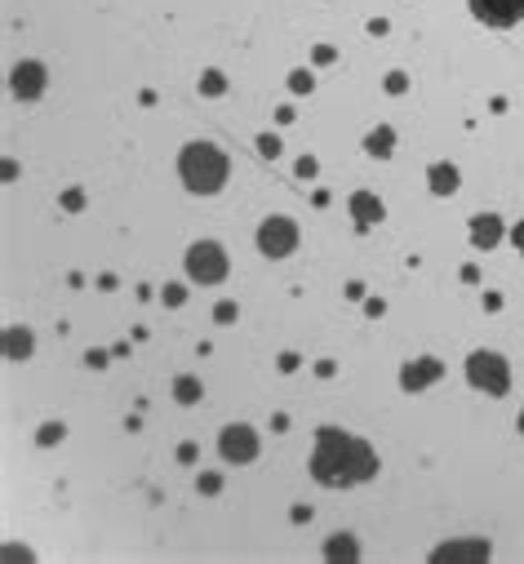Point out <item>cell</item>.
Segmentation results:
<instances>
[{"instance_id": "obj_1", "label": "cell", "mask_w": 524, "mask_h": 564, "mask_svg": "<svg viewBox=\"0 0 524 564\" xmlns=\"http://www.w3.org/2000/svg\"><path fill=\"white\" fill-rule=\"evenodd\" d=\"M311 475L329 489H347L360 480L378 475V453L364 440L347 436L338 427H320L316 431V453H311Z\"/></svg>"}, {"instance_id": "obj_2", "label": "cell", "mask_w": 524, "mask_h": 564, "mask_svg": "<svg viewBox=\"0 0 524 564\" xmlns=\"http://www.w3.org/2000/svg\"><path fill=\"white\" fill-rule=\"evenodd\" d=\"M178 174L196 196H213L227 182V156L218 152L213 142H191V147H182V156H178Z\"/></svg>"}, {"instance_id": "obj_3", "label": "cell", "mask_w": 524, "mask_h": 564, "mask_svg": "<svg viewBox=\"0 0 524 564\" xmlns=\"http://www.w3.org/2000/svg\"><path fill=\"white\" fill-rule=\"evenodd\" d=\"M467 383L484 391V395H506V387H511V373H506V360L494 356V351H476L467 360Z\"/></svg>"}, {"instance_id": "obj_4", "label": "cell", "mask_w": 524, "mask_h": 564, "mask_svg": "<svg viewBox=\"0 0 524 564\" xmlns=\"http://www.w3.org/2000/svg\"><path fill=\"white\" fill-rule=\"evenodd\" d=\"M187 276L200 280V285H218V280L227 276V254H223V244H213V240H200L187 249Z\"/></svg>"}, {"instance_id": "obj_5", "label": "cell", "mask_w": 524, "mask_h": 564, "mask_svg": "<svg viewBox=\"0 0 524 564\" xmlns=\"http://www.w3.org/2000/svg\"><path fill=\"white\" fill-rule=\"evenodd\" d=\"M258 249L267 258H289L298 249V227L294 218H284V213H272L262 227H258Z\"/></svg>"}, {"instance_id": "obj_6", "label": "cell", "mask_w": 524, "mask_h": 564, "mask_svg": "<svg viewBox=\"0 0 524 564\" xmlns=\"http://www.w3.org/2000/svg\"><path fill=\"white\" fill-rule=\"evenodd\" d=\"M484 27H515L524 18V0H467Z\"/></svg>"}, {"instance_id": "obj_7", "label": "cell", "mask_w": 524, "mask_h": 564, "mask_svg": "<svg viewBox=\"0 0 524 564\" xmlns=\"http://www.w3.org/2000/svg\"><path fill=\"white\" fill-rule=\"evenodd\" d=\"M218 449H223L227 462H235V467H240V462H253V458H258V436H253L249 427H227L223 440H218Z\"/></svg>"}, {"instance_id": "obj_8", "label": "cell", "mask_w": 524, "mask_h": 564, "mask_svg": "<svg viewBox=\"0 0 524 564\" xmlns=\"http://www.w3.org/2000/svg\"><path fill=\"white\" fill-rule=\"evenodd\" d=\"M440 378H445V364L431 360V356H422V360H409V364L400 369V387H404V391H422V387L440 383Z\"/></svg>"}, {"instance_id": "obj_9", "label": "cell", "mask_w": 524, "mask_h": 564, "mask_svg": "<svg viewBox=\"0 0 524 564\" xmlns=\"http://www.w3.org/2000/svg\"><path fill=\"white\" fill-rule=\"evenodd\" d=\"M13 94L18 98H40L45 94V67L40 62H18V67H13Z\"/></svg>"}, {"instance_id": "obj_10", "label": "cell", "mask_w": 524, "mask_h": 564, "mask_svg": "<svg viewBox=\"0 0 524 564\" xmlns=\"http://www.w3.org/2000/svg\"><path fill=\"white\" fill-rule=\"evenodd\" d=\"M431 560H489V542L484 538H471V542H445L435 546Z\"/></svg>"}, {"instance_id": "obj_11", "label": "cell", "mask_w": 524, "mask_h": 564, "mask_svg": "<svg viewBox=\"0 0 524 564\" xmlns=\"http://www.w3.org/2000/svg\"><path fill=\"white\" fill-rule=\"evenodd\" d=\"M502 240V222L494 218V213H476L471 218V244L476 249H494Z\"/></svg>"}, {"instance_id": "obj_12", "label": "cell", "mask_w": 524, "mask_h": 564, "mask_svg": "<svg viewBox=\"0 0 524 564\" xmlns=\"http://www.w3.org/2000/svg\"><path fill=\"white\" fill-rule=\"evenodd\" d=\"M351 213H356V222L360 227H374V222H382V201H378V196L374 191H356V196H351Z\"/></svg>"}, {"instance_id": "obj_13", "label": "cell", "mask_w": 524, "mask_h": 564, "mask_svg": "<svg viewBox=\"0 0 524 564\" xmlns=\"http://www.w3.org/2000/svg\"><path fill=\"white\" fill-rule=\"evenodd\" d=\"M364 152H369V156H378V160H386V156L396 152V129H391V125H378L374 134L364 138Z\"/></svg>"}, {"instance_id": "obj_14", "label": "cell", "mask_w": 524, "mask_h": 564, "mask_svg": "<svg viewBox=\"0 0 524 564\" xmlns=\"http://www.w3.org/2000/svg\"><path fill=\"white\" fill-rule=\"evenodd\" d=\"M431 191L435 196H453L458 191V169H453V164H431Z\"/></svg>"}, {"instance_id": "obj_15", "label": "cell", "mask_w": 524, "mask_h": 564, "mask_svg": "<svg viewBox=\"0 0 524 564\" xmlns=\"http://www.w3.org/2000/svg\"><path fill=\"white\" fill-rule=\"evenodd\" d=\"M5 356L9 360H27L31 356V334H27V329H9V334H5Z\"/></svg>"}, {"instance_id": "obj_16", "label": "cell", "mask_w": 524, "mask_h": 564, "mask_svg": "<svg viewBox=\"0 0 524 564\" xmlns=\"http://www.w3.org/2000/svg\"><path fill=\"white\" fill-rule=\"evenodd\" d=\"M174 395H178V400H182V405H196V400H200V395H205V387H200V378H191V373H182V378H178V383H174Z\"/></svg>"}, {"instance_id": "obj_17", "label": "cell", "mask_w": 524, "mask_h": 564, "mask_svg": "<svg viewBox=\"0 0 524 564\" xmlns=\"http://www.w3.org/2000/svg\"><path fill=\"white\" fill-rule=\"evenodd\" d=\"M325 555H329V560H356V555H360V546L351 542L347 534H338V538H333V542L325 546Z\"/></svg>"}, {"instance_id": "obj_18", "label": "cell", "mask_w": 524, "mask_h": 564, "mask_svg": "<svg viewBox=\"0 0 524 564\" xmlns=\"http://www.w3.org/2000/svg\"><path fill=\"white\" fill-rule=\"evenodd\" d=\"M227 89V80H223V72H205L200 76V94H209V98H218Z\"/></svg>"}, {"instance_id": "obj_19", "label": "cell", "mask_w": 524, "mask_h": 564, "mask_svg": "<svg viewBox=\"0 0 524 564\" xmlns=\"http://www.w3.org/2000/svg\"><path fill=\"white\" fill-rule=\"evenodd\" d=\"M311 85H316L311 72H294V76H289V89H294V94H311Z\"/></svg>"}, {"instance_id": "obj_20", "label": "cell", "mask_w": 524, "mask_h": 564, "mask_svg": "<svg viewBox=\"0 0 524 564\" xmlns=\"http://www.w3.org/2000/svg\"><path fill=\"white\" fill-rule=\"evenodd\" d=\"M36 440H40V444H54V440H62V422H45Z\"/></svg>"}, {"instance_id": "obj_21", "label": "cell", "mask_w": 524, "mask_h": 564, "mask_svg": "<svg viewBox=\"0 0 524 564\" xmlns=\"http://www.w3.org/2000/svg\"><path fill=\"white\" fill-rule=\"evenodd\" d=\"M258 152H262V156H280V138H276V134H262V138H258Z\"/></svg>"}, {"instance_id": "obj_22", "label": "cell", "mask_w": 524, "mask_h": 564, "mask_svg": "<svg viewBox=\"0 0 524 564\" xmlns=\"http://www.w3.org/2000/svg\"><path fill=\"white\" fill-rule=\"evenodd\" d=\"M213 320H218V325H231V320H235V303H218V307H213Z\"/></svg>"}, {"instance_id": "obj_23", "label": "cell", "mask_w": 524, "mask_h": 564, "mask_svg": "<svg viewBox=\"0 0 524 564\" xmlns=\"http://www.w3.org/2000/svg\"><path fill=\"white\" fill-rule=\"evenodd\" d=\"M182 298H187V289H182V285H165V303L169 307H182Z\"/></svg>"}, {"instance_id": "obj_24", "label": "cell", "mask_w": 524, "mask_h": 564, "mask_svg": "<svg viewBox=\"0 0 524 564\" xmlns=\"http://www.w3.org/2000/svg\"><path fill=\"white\" fill-rule=\"evenodd\" d=\"M404 85H409V80H404L400 72H391V76H386V94H404Z\"/></svg>"}, {"instance_id": "obj_25", "label": "cell", "mask_w": 524, "mask_h": 564, "mask_svg": "<svg viewBox=\"0 0 524 564\" xmlns=\"http://www.w3.org/2000/svg\"><path fill=\"white\" fill-rule=\"evenodd\" d=\"M298 178H316V160H311V156L298 160Z\"/></svg>"}, {"instance_id": "obj_26", "label": "cell", "mask_w": 524, "mask_h": 564, "mask_svg": "<svg viewBox=\"0 0 524 564\" xmlns=\"http://www.w3.org/2000/svg\"><path fill=\"white\" fill-rule=\"evenodd\" d=\"M200 489H205V493H218V489H223V480H218V475H200Z\"/></svg>"}, {"instance_id": "obj_27", "label": "cell", "mask_w": 524, "mask_h": 564, "mask_svg": "<svg viewBox=\"0 0 524 564\" xmlns=\"http://www.w3.org/2000/svg\"><path fill=\"white\" fill-rule=\"evenodd\" d=\"M62 205H67V209H80V205H84V196H80V191H67V196H62Z\"/></svg>"}, {"instance_id": "obj_28", "label": "cell", "mask_w": 524, "mask_h": 564, "mask_svg": "<svg viewBox=\"0 0 524 564\" xmlns=\"http://www.w3.org/2000/svg\"><path fill=\"white\" fill-rule=\"evenodd\" d=\"M511 240H515V249H520V254H524V218L515 222V231H511Z\"/></svg>"}, {"instance_id": "obj_29", "label": "cell", "mask_w": 524, "mask_h": 564, "mask_svg": "<svg viewBox=\"0 0 524 564\" xmlns=\"http://www.w3.org/2000/svg\"><path fill=\"white\" fill-rule=\"evenodd\" d=\"M316 62H333V49L329 45H316Z\"/></svg>"}, {"instance_id": "obj_30", "label": "cell", "mask_w": 524, "mask_h": 564, "mask_svg": "<svg viewBox=\"0 0 524 564\" xmlns=\"http://www.w3.org/2000/svg\"><path fill=\"white\" fill-rule=\"evenodd\" d=\"M84 364H94V369H103V364H107V356H103V351H89V356H84Z\"/></svg>"}, {"instance_id": "obj_31", "label": "cell", "mask_w": 524, "mask_h": 564, "mask_svg": "<svg viewBox=\"0 0 524 564\" xmlns=\"http://www.w3.org/2000/svg\"><path fill=\"white\" fill-rule=\"evenodd\" d=\"M178 462H196V444H182V449H178Z\"/></svg>"}, {"instance_id": "obj_32", "label": "cell", "mask_w": 524, "mask_h": 564, "mask_svg": "<svg viewBox=\"0 0 524 564\" xmlns=\"http://www.w3.org/2000/svg\"><path fill=\"white\" fill-rule=\"evenodd\" d=\"M520 436H524V413H520Z\"/></svg>"}]
</instances>
